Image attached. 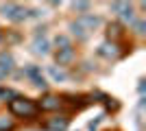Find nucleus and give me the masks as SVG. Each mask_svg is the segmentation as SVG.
Here are the masks:
<instances>
[{"mask_svg":"<svg viewBox=\"0 0 146 131\" xmlns=\"http://www.w3.org/2000/svg\"><path fill=\"white\" fill-rule=\"evenodd\" d=\"M72 48H63V53H57V61L59 63H68L70 59H72Z\"/></svg>","mask_w":146,"mask_h":131,"instance_id":"4","label":"nucleus"},{"mask_svg":"<svg viewBox=\"0 0 146 131\" xmlns=\"http://www.w3.org/2000/svg\"><path fill=\"white\" fill-rule=\"evenodd\" d=\"M0 129H11V122H7V120H0Z\"/></svg>","mask_w":146,"mask_h":131,"instance_id":"7","label":"nucleus"},{"mask_svg":"<svg viewBox=\"0 0 146 131\" xmlns=\"http://www.w3.org/2000/svg\"><path fill=\"white\" fill-rule=\"evenodd\" d=\"M57 44H61L63 48H70V44H68V39H66V37H57Z\"/></svg>","mask_w":146,"mask_h":131,"instance_id":"6","label":"nucleus"},{"mask_svg":"<svg viewBox=\"0 0 146 131\" xmlns=\"http://www.w3.org/2000/svg\"><path fill=\"white\" fill-rule=\"evenodd\" d=\"M50 74L55 76V79H63V76H66V74H63V72H59V70H55V68L50 70Z\"/></svg>","mask_w":146,"mask_h":131,"instance_id":"5","label":"nucleus"},{"mask_svg":"<svg viewBox=\"0 0 146 131\" xmlns=\"http://www.w3.org/2000/svg\"><path fill=\"white\" fill-rule=\"evenodd\" d=\"M68 125V118H61V120H52V122H46V129H52V131H63Z\"/></svg>","mask_w":146,"mask_h":131,"instance_id":"3","label":"nucleus"},{"mask_svg":"<svg viewBox=\"0 0 146 131\" xmlns=\"http://www.w3.org/2000/svg\"><path fill=\"white\" fill-rule=\"evenodd\" d=\"M9 109H11L15 116H26V118H31V116H35L37 114V107L31 103V100L26 98H15L9 103Z\"/></svg>","mask_w":146,"mask_h":131,"instance_id":"1","label":"nucleus"},{"mask_svg":"<svg viewBox=\"0 0 146 131\" xmlns=\"http://www.w3.org/2000/svg\"><path fill=\"white\" fill-rule=\"evenodd\" d=\"M59 105H61V100L57 98V96H46V98L39 103V107H42V109H57Z\"/></svg>","mask_w":146,"mask_h":131,"instance_id":"2","label":"nucleus"}]
</instances>
